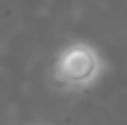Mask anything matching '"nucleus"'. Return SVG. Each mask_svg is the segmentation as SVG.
<instances>
[{
    "label": "nucleus",
    "instance_id": "nucleus-1",
    "mask_svg": "<svg viewBox=\"0 0 127 125\" xmlns=\"http://www.w3.org/2000/svg\"><path fill=\"white\" fill-rule=\"evenodd\" d=\"M106 62L98 48L88 42H71L63 48L52 65V79L56 86L71 92L88 90L102 77Z\"/></svg>",
    "mask_w": 127,
    "mask_h": 125
}]
</instances>
